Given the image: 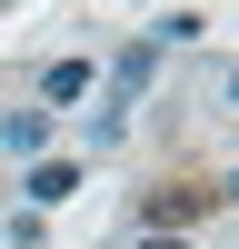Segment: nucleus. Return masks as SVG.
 Wrapping results in <instances>:
<instances>
[{
  "instance_id": "obj_1",
  "label": "nucleus",
  "mask_w": 239,
  "mask_h": 249,
  "mask_svg": "<svg viewBox=\"0 0 239 249\" xmlns=\"http://www.w3.org/2000/svg\"><path fill=\"white\" fill-rule=\"evenodd\" d=\"M209 210H219V190H199V179H159V190H139V219H150V239L199 230Z\"/></svg>"
},
{
  "instance_id": "obj_2",
  "label": "nucleus",
  "mask_w": 239,
  "mask_h": 249,
  "mask_svg": "<svg viewBox=\"0 0 239 249\" xmlns=\"http://www.w3.org/2000/svg\"><path fill=\"white\" fill-rule=\"evenodd\" d=\"M150 70H159V50H150V40H130V50L110 60V110H130V100L150 90Z\"/></svg>"
},
{
  "instance_id": "obj_3",
  "label": "nucleus",
  "mask_w": 239,
  "mask_h": 249,
  "mask_svg": "<svg viewBox=\"0 0 239 249\" xmlns=\"http://www.w3.org/2000/svg\"><path fill=\"white\" fill-rule=\"evenodd\" d=\"M80 90H90V60H50V70H40V100H50V110H70Z\"/></svg>"
},
{
  "instance_id": "obj_4",
  "label": "nucleus",
  "mask_w": 239,
  "mask_h": 249,
  "mask_svg": "<svg viewBox=\"0 0 239 249\" xmlns=\"http://www.w3.org/2000/svg\"><path fill=\"white\" fill-rule=\"evenodd\" d=\"M70 190H80V170H70V160H40V170H30V210H60Z\"/></svg>"
},
{
  "instance_id": "obj_5",
  "label": "nucleus",
  "mask_w": 239,
  "mask_h": 249,
  "mask_svg": "<svg viewBox=\"0 0 239 249\" xmlns=\"http://www.w3.org/2000/svg\"><path fill=\"white\" fill-rule=\"evenodd\" d=\"M40 140H50V110H10V120H0V150H20V160H30Z\"/></svg>"
},
{
  "instance_id": "obj_6",
  "label": "nucleus",
  "mask_w": 239,
  "mask_h": 249,
  "mask_svg": "<svg viewBox=\"0 0 239 249\" xmlns=\"http://www.w3.org/2000/svg\"><path fill=\"white\" fill-rule=\"evenodd\" d=\"M139 249H189V239H139Z\"/></svg>"
},
{
  "instance_id": "obj_7",
  "label": "nucleus",
  "mask_w": 239,
  "mask_h": 249,
  "mask_svg": "<svg viewBox=\"0 0 239 249\" xmlns=\"http://www.w3.org/2000/svg\"><path fill=\"white\" fill-rule=\"evenodd\" d=\"M219 199H239V170H229V190H219Z\"/></svg>"
},
{
  "instance_id": "obj_8",
  "label": "nucleus",
  "mask_w": 239,
  "mask_h": 249,
  "mask_svg": "<svg viewBox=\"0 0 239 249\" xmlns=\"http://www.w3.org/2000/svg\"><path fill=\"white\" fill-rule=\"evenodd\" d=\"M229 100H239V70H229Z\"/></svg>"
}]
</instances>
